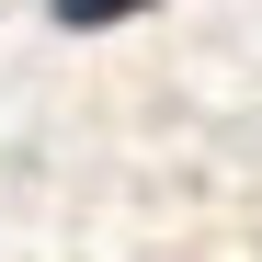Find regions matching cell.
Returning a JSON list of instances; mask_svg holds the SVG:
<instances>
[{
	"instance_id": "1",
	"label": "cell",
	"mask_w": 262,
	"mask_h": 262,
	"mask_svg": "<svg viewBox=\"0 0 262 262\" xmlns=\"http://www.w3.org/2000/svg\"><path fill=\"white\" fill-rule=\"evenodd\" d=\"M57 23H125V12H148V0H46Z\"/></svg>"
}]
</instances>
